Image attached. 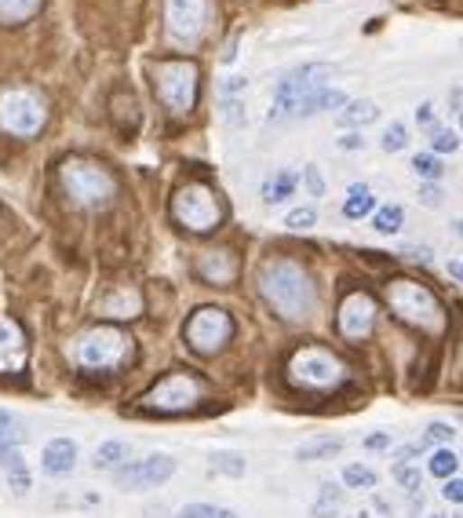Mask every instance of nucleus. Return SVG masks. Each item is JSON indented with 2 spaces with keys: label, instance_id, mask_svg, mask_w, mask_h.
I'll list each match as a JSON object with an SVG mask.
<instances>
[{
  "label": "nucleus",
  "instance_id": "nucleus-41",
  "mask_svg": "<svg viewBox=\"0 0 463 518\" xmlns=\"http://www.w3.org/2000/svg\"><path fill=\"white\" fill-rule=\"evenodd\" d=\"M427 435H431V439H438V442H449V439L456 435V427H449V423H431Z\"/></svg>",
  "mask_w": 463,
  "mask_h": 518
},
{
  "label": "nucleus",
  "instance_id": "nucleus-42",
  "mask_svg": "<svg viewBox=\"0 0 463 518\" xmlns=\"http://www.w3.org/2000/svg\"><path fill=\"white\" fill-rule=\"evenodd\" d=\"M420 201L434 208V205H441V190H438L434 183H431V187H420Z\"/></svg>",
  "mask_w": 463,
  "mask_h": 518
},
{
  "label": "nucleus",
  "instance_id": "nucleus-46",
  "mask_svg": "<svg viewBox=\"0 0 463 518\" xmlns=\"http://www.w3.org/2000/svg\"><path fill=\"white\" fill-rule=\"evenodd\" d=\"M12 489L23 496V493H30V478L23 475V471H15V478H12Z\"/></svg>",
  "mask_w": 463,
  "mask_h": 518
},
{
  "label": "nucleus",
  "instance_id": "nucleus-25",
  "mask_svg": "<svg viewBox=\"0 0 463 518\" xmlns=\"http://www.w3.org/2000/svg\"><path fill=\"white\" fill-rule=\"evenodd\" d=\"M339 504H343V489L329 482V486L321 489V496H318V504L310 507V514H314V518H336V511H339Z\"/></svg>",
  "mask_w": 463,
  "mask_h": 518
},
{
  "label": "nucleus",
  "instance_id": "nucleus-11",
  "mask_svg": "<svg viewBox=\"0 0 463 518\" xmlns=\"http://www.w3.org/2000/svg\"><path fill=\"white\" fill-rule=\"evenodd\" d=\"M48 121V106L41 96L26 92V88H15L0 99V128L8 135H19V139H33Z\"/></svg>",
  "mask_w": 463,
  "mask_h": 518
},
{
  "label": "nucleus",
  "instance_id": "nucleus-31",
  "mask_svg": "<svg viewBox=\"0 0 463 518\" xmlns=\"http://www.w3.org/2000/svg\"><path fill=\"white\" fill-rule=\"evenodd\" d=\"M412 171H416V176H423V180H441L445 164H441L434 153H416V157H412Z\"/></svg>",
  "mask_w": 463,
  "mask_h": 518
},
{
  "label": "nucleus",
  "instance_id": "nucleus-26",
  "mask_svg": "<svg viewBox=\"0 0 463 518\" xmlns=\"http://www.w3.org/2000/svg\"><path fill=\"white\" fill-rule=\"evenodd\" d=\"M343 449V442L339 439H314V442H307V446H300V460H325V457H336Z\"/></svg>",
  "mask_w": 463,
  "mask_h": 518
},
{
  "label": "nucleus",
  "instance_id": "nucleus-27",
  "mask_svg": "<svg viewBox=\"0 0 463 518\" xmlns=\"http://www.w3.org/2000/svg\"><path fill=\"white\" fill-rule=\"evenodd\" d=\"M343 482L350 489H376V471L368 464H347L343 467Z\"/></svg>",
  "mask_w": 463,
  "mask_h": 518
},
{
  "label": "nucleus",
  "instance_id": "nucleus-33",
  "mask_svg": "<svg viewBox=\"0 0 463 518\" xmlns=\"http://www.w3.org/2000/svg\"><path fill=\"white\" fill-rule=\"evenodd\" d=\"M380 146H384L387 153H398V150H405V146H409V132H405V125H398V121H394V125L384 132Z\"/></svg>",
  "mask_w": 463,
  "mask_h": 518
},
{
  "label": "nucleus",
  "instance_id": "nucleus-6",
  "mask_svg": "<svg viewBox=\"0 0 463 518\" xmlns=\"http://www.w3.org/2000/svg\"><path fill=\"white\" fill-rule=\"evenodd\" d=\"M157 99L168 106V114H190L198 103V66L194 62H161L153 73Z\"/></svg>",
  "mask_w": 463,
  "mask_h": 518
},
{
  "label": "nucleus",
  "instance_id": "nucleus-17",
  "mask_svg": "<svg viewBox=\"0 0 463 518\" xmlns=\"http://www.w3.org/2000/svg\"><path fill=\"white\" fill-rule=\"evenodd\" d=\"M41 467L48 475H69L77 467V442L69 439H55L44 446V457H41Z\"/></svg>",
  "mask_w": 463,
  "mask_h": 518
},
{
  "label": "nucleus",
  "instance_id": "nucleus-4",
  "mask_svg": "<svg viewBox=\"0 0 463 518\" xmlns=\"http://www.w3.org/2000/svg\"><path fill=\"white\" fill-rule=\"evenodd\" d=\"M73 358H77L80 369H91V373H117L132 358V339L121 328H110V325L91 328L77 339Z\"/></svg>",
  "mask_w": 463,
  "mask_h": 518
},
{
  "label": "nucleus",
  "instance_id": "nucleus-34",
  "mask_svg": "<svg viewBox=\"0 0 463 518\" xmlns=\"http://www.w3.org/2000/svg\"><path fill=\"white\" fill-rule=\"evenodd\" d=\"M212 471L245 475V457H237V453H216V457H212Z\"/></svg>",
  "mask_w": 463,
  "mask_h": 518
},
{
  "label": "nucleus",
  "instance_id": "nucleus-16",
  "mask_svg": "<svg viewBox=\"0 0 463 518\" xmlns=\"http://www.w3.org/2000/svg\"><path fill=\"white\" fill-rule=\"evenodd\" d=\"M26 365V339L12 321H0V373H15Z\"/></svg>",
  "mask_w": 463,
  "mask_h": 518
},
{
  "label": "nucleus",
  "instance_id": "nucleus-13",
  "mask_svg": "<svg viewBox=\"0 0 463 518\" xmlns=\"http://www.w3.org/2000/svg\"><path fill=\"white\" fill-rule=\"evenodd\" d=\"M171 471H175V460L164 457V453H153V457L121 464L114 478H117L121 489H153V486H164L171 478Z\"/></svg>",
  "mask_w": 463,
  "mask_h": 518
},
{
  "label": "nucleus",
  "instance_id": "nucleus-14",
  "mask_svg": "<svg viewBox=\"0 0 463 518\" xmlns=\"http://www.w3.org/2000/svg\"><path fill=\"white\" fill-rule=\"evenodd\" d=\"M376 325V300L368 292H350L339 307V332L347 339H365Z\"/></svg>",
  "mask_w": 463,
  "mask_h": 518
},
{
  "label": "nucleus",
  "instance_id": "nucleus-15",
  "mask_svg": "<svg viewBox=\"0 0 463 518\" xmlns=\"http://www.w3.org/2000/svg\"><path fill=\"white\" fill-rule=\"evenodd\" d=\"M198 274L208 282V285H230L237 278V259L234 252L227 248H208L201 259H198Z\"/></svg>",
  "mask_w": 463,
  "mask_h": 518
},
{
  "label": "nucleus",
  "instance_id": "nucleus-43",
  "mask_svg": "<svg viewBox=\"0 0 463 518\" xmlns=\"http://www.w3.org/2000/svg\"><path fill=\"white\" fill-rule=\"evenodd\" d=\"M405 255H412V259H420V264H431V248H423V245H409V248H402Z\"/></svg>",
  "mask_w": 463,
  "mask_h": 518
},
{
  "label": "nucleus",
  "instance_id": "nucleus-20",
  "mask_svg": "<svg viewBox=\"0 0 463 518\" xmlns=\"http://www.w3.org/2000/svg\"><path fill=\"white\" fill-rule=\"evenodd\" d=\"M373 208H376V194L368 190L365 183H357V187L347 190V201H343V216H347V219H361V216H368Z\"/></svg>",
  "mask_w": 463,
  "mask_h": 518
},
{
  "label": "nucleus",
  "instance_id": "nucleus-45",
  "mask_svg": "<svg viewBox=\"0 0 463 518\" xmlns=\"http://www.w3.org/2000/svg\"><path fill=\"white\" fill-rule=\"evenodd\" d=\"M343 150H365V135H339Z\"/></svg>",
  "mask_w": 463,
  "mask_h": 518
},
{
  "label": "nucleus",
  "instance_id": "nucleus-49",
  "mask_svg": "<svg viewBox=\"0 0 463 518\" xmlns=\"http://www.w3.org/2000/svg\"><path fill=\"white\" fill-rule=\"evenodd\" d=\"M449 274L459 282V274H463V267H459V259H452V264H449Z\"/></svg>",
  "mask_w": 463,
  "mask_h": 518
},
{
  "label": "nucleus",
  "instance_id": "nucleus-19",
  "mask_svg": "<svg viewBox=\"0 0 463 518\" xmlns=\"http://www.w3.org/2000/svg\"><path fill=\"white\" fill-rule=\"evenodd\" d=\"M343 103H347V92H343V88H321V92L307 96V99L296 106L292 117H314V114H321V110H336V106H343Z\"/></svg>",
  "mask_w": 463,
  "mask_h": 518
},
{
  "label": "nucleus",
  "instance_id": "nucleus-29",
  "mask_svg": "<svg viewBox=\"0 0 463 518\" xmlns=\"http://www.w3.org/2000/svg\"><path fill=\"white\" fill-rule=\"evenodd\" d=\"M431 475L434 478H456V471H459V457L452 453V449H438V453H431Z\"/></svg>",
  "mask_w": 463,
  "mask_h": 518
},
{
  "label": "nucleus",
  "instance_id": "nucleus-2",
  "mask_svg": "<svg viewBox=\"0 0 463 518\" xmlns=\"http://www.w3.org/2000/svg\"><path fill=\"white\" fill-rule=\"evenodd\" d=\"M59 180H62L66 194H69L77 205H88V208H99V205H106V201L117 194L114 171H106V168L96 164V161H80V157L62 161Z\"/></svg>",
  "mask_w": 463,
  "mask_h": 518
},
{
  "label": "nucleus",
  "instance_id": "nucleus-24",
  "mask_svg": "<svg viewBox=\"0 0 463 518\" xmlns=\"http://www.w3.org/2000/svg\"><path fill=\"white\" fill-rule=\"evenodd\" d=\"M132 457V449H128V442H103L99 446V453H96V467H121L125 460Z\"/></svg>",
  "mask_w": 463,
  "mask_h": 518
},
{
  "label": "nucleus",
  "instance_id": "nucleus-47",
  "mask_svg": "<svg viewBox=\"0 0 463 518\" xmlns=\"http://www.w3.org/2000/svg\"><path fill=\"white\" fill-rule=\"evenodd\" d=\"M420 457V446H405L402 453H398V464H412Z\"/></svg>",
  "mask_w": 463,
  "mask_h": 518
},
{
  "label": "nucleus",
  "instance_id": "nucleus-1",
  "mask_svg": "<svg viewBox=\"0 0 463 518\" xmlns=\"http://www.w3.org/2000/svg\"><path fill=\"white\" fill-rule=\"evenodd\" d=\"M259 292L285 321H307L318 307V289L310 274L292 259H266L259 271Z\"/></svg>",
  "mask_w": 463,
  "mask_h": 518
},
{
  "label": "nucleus",
  "instance_id": "nucleus-32",
  "mask_svg": "<svg viewBox=\"0 0 463 518\" xmlns=\"http://www.w3.org/2000/svg\"><path fill=\"white\" fill-rule=\"evenodd\" d=\"M182 518H237L230 507H216V504H187Z\"/></svg>",
  "mask_w": 463,
  "mask_h": 518
},
{
  "label": "nucleus",
  "instance_id": "nucleus-22",
  "mask_svg": "<svg viewBox=\"0 0 463 518\" xmlns=\"http://www.w3.org/2000/svg\"><path fill=\"white\" fill-rule=\"evenodd\" d=\"M37 12H41V0H0V23L5 26H19Z\"/></svg>",
  "mask_w": 463,
  "mask_h": 518
},
{
  "label": "nucleus",
  "instance_id": "nucleus-36",
  "mask_svg": "<svg viewBox=\"0 0 463 518\" xmlns=\"http://www.w3.org/2000/svg\"><path fill=\"white\" fill-rule=\"evenodd\" d=\"M431 143H434V150H438V153H456V150H459V135H456V132H449V128H434Z\"/></svg>",
  "mask_w": 463,
  "mask_h": 518
},
{
  "label": "nucleus",
  "instance_id": "nucleus-9",
  "mask_svg": "<svg viewBox=\"0 0 463 518\" xmlns=\"http://www.w3.org/2000/svg\"><path fill=\"white\" fill-rule=\"evenodd\" d=\"M347 376L343 362L321 347H303L300 355H292L289 362V380L296 387H310V391H329V387H339Z\"/></svg>",
  "mask_w": 463,
  "mask_h": 518
},
{
  "label": "nucleus",
  "instance_id": "nucleus-5",
  "mask_svg": "<svg viewBox=\"0 0 463 518\" xmlns=\"http://www.w3.org/2000/svg\"><path fill=\"white\" fill-rule=\"evenodd\" d=\"M171 216L179 227H187L194 234H208L223 223V205L205 183H187L171 198Z\"/></svg>",
  "mask_w": 463,
  "mask_h": 518
},
{
  "label": "nucleus",
  "instance_id": "nucleus-30",
  "mask_svg": "<svg viewBox=\"0 0 463 518\" xmlns=\"http://www.w3.org/2000/svg\"><path fill=\"white\" fill-rule=\"evenodd\" d=\"M23 439H26V430L15 423V416L0 409V446H19Z\"/></svg>",
  "mask_w": 463,
  "mask_h": 518
},
{
  "label": "nucleus",
  "instance_id": "nucleus-10",
  "mask_svg": "<svg viewBox=\"0 0 463 518\" xmlns=\"http://www.w3.org/2000/svg\"><path fill=\"white\" fill-rule=\"evenodd\" d=\"M201 398H205V387H201L198 376H190V373H168L164 380H157L146 391L143 409H150V412H187Z\"/></svg>",
  "mask_w": 463,
  "mask_h": 518
},
{
  "label": "nucleus",
  "instance_id": "nucleus-28",
  "mask_svg": "<svg viewBox=\"0 0 463 518\" xmlns=\"http://www.w3.org/2000/svg\"><path fill=\"white\" fill-rule=\"evenodd\" d=\"M402 223H405V212H402V205H384V208H376V219H373V227H376L380 234H398V230H402Z\"/></svg>",
  "mask_w": 463,
  "mask_h": 518
},
{
  "label": "nucleus",
  "instance_id": "nucleus-50",
  "mask_svg": "<svg viewBox=\"0 0 463 518\" xmlns=\"http://www.w3.org/2000/svg\"><path fill=\"white\" fill-rule=\"evenodd\" d=\"M350 518H368V514H365V511H357V514H350Z\"/></svg>",
  "mask_w": 463,
  "mask_h": 518
},
{
  "label": "nucleus",
  "instance_id": "nucleus-51",
  "mask_svg": "<svg viewBox=\"0 0 463 518\" xmlns=\"http://www.w3.org/2000/svg\"><path fill=\"white\" fill-rule=\"evenodd\" d=\"M431 518H445V514H431Z\"/></svg>",
  "mask_w": 463,
  "mask_h": 518
},
{
  "label": "nucleus",
  "instance_id": "nucleus-18",
  "mask_svg": "<svg viewBox=\"0 0 463 518\" xmlns=\"http://www.w3.org/2000/svg\"><path fill=\"white\" fill-rule=\"evenodd\" d=\"M143 310V300L135 289H114L99 300V314L103 318H135Z\"/></svg>",
  "mask_w": 463,
  "mask_h": 518
},
{
  "label": "nucleus",
  "instance_id": "nucleus-44",
  "mask_svg": "<svg viewBox=\"0 0 463 518\" xmlns=\"http://www.w3.org/2000/svg\"><path fill=\"white\" fill-rule=\"evenodd\" d=\"M365 446L368 449H391V435H368Z\"/></svg>",
  "mask_w": 463,
  "mask_h": 518
},
{
  "label": "nucleus",
  "instance_id": "nucleus-35",
  "mask_svg": "<svg viewBox=\"0 0 463 518\" xmlns=\"http://www.w3.org/2000/svg\"><path fill=\"white\" fill-rule=\"evenodd\" d=\"M394 478L402 482V489H405V493H416V489L423 486L420 467H409V464H394Z\"/></svg>",
  "mask_w": 463,
  "mask_h": 518
},
{
  "label": "nucleus",
  "instance_id": "nucleus-7",
  "mask_svg": "<svg viewBox=\"0 0 463 518\" xmlns=\"http://www.w3.org/2000/svg\"><path fill=\"white\" fill-rule=\"evenodd\" d=\"M329 77H332V66H325V62H310V66H300L296 73H289L282 84H277V92H273L270 121L292 117V114H296V106H300L307 96H314V92L329 88Z\"/></svg>",
  "mask_w": 463,
  "mask_h": 518
},
{
  "label": "nucleus",
  "instance_id": "nucleus-40",
  "mask_svg": "<svg viewBox=\"0 0 463 518\" xmlns=\"http://www.w3.org/2000/svg\"><path fill=\"white\" fill-rule=\"evenodd\" d=\"M441 496H445L449 504H459V500H463V489H459V478H445V486H441Z\"/></svg>",
  "mask_w": 463,
  "mask_h": 518
},
{
  "label": "nucleus",
  "instance_id": "nucleus-21",
  "mask_svg": "<svg viewBox=\"0 0 463 518\" xmlns=\"http://www.w3.org/2000/svg\"><path fill=\"white\" fill-rule=\"evenodd\" d=\"M380 117V106L368 103V99H357V103H343L339 110V125L343 128H354V125H373Z\"/></svg>",
  "mask_w": 463,
  "mask_h": 518
},
{
  "label": "nucleus",
  "instance_id": "nucleus-39",
  "mask_svg": "<svg viewBox=\"0 0 463 518\" xmlns=\"http://www.w3.org/2000/svg\"><path fill=\"white\" fill-rule=\"evenodd\" d=\"M303 180H307V187H310V194H325V180H321V171H318V164H307L303 168Z\"/></svg>",
  "mask_w": 463,
  "mask_h": 518
},
{
  "label": "nucleus",
  "instance_id": "nucleus-48",
  "mask_svg": "<svg viewBox=\"0 0 463 518\" xmlns=\"http://www.w3.org/2000/svg\"><path fill=\"white\" fill-rule=\"evenodd\" d=\"M431 117H434V110H431V106L423 103V106L416 110V121H420V125H431Z\"/></svg>",
  "mask_w": 463,
  "mask_h": 518
},
{
  "label": "nucleus",
  "instance_id": "nucleus-38",
  "mask_svg": "<svg viewBox=\"0 0 463 518\" xmlns=\"http://www.w3.org/2000/svg\"><path fill=\"white\" fill-rule=\"evenodd\" d=\"M0 467L8 471H23V453L15 446H0Z\"/></svg>",
  "mask_w": 463,
  "mask_h": 518
},
{
  "label": "nucleus",
  "instance_id": "nucleus-37",
  "mask_svg": "<svg viewBox=\"0 0 463 518\" xmlns=\"http://www.w3.org/2000/svg\"><path fill=\"white\" fill-rule=\"evenodd\" d=\"M292 230H310L314 223H318V212L307 205V208H296V212H289V219H285Z\"/></svg>",
  "mask_w": 463,
  "mask_h": 518
},
{
  "label": "nucleus",
  "instance_id": "nucleus-23",
  "mask_svg": "<svg viewBox=\"0 0 463 518\" xmlns=\"http://www.w3.org/2000/svg\"><path fill=\"white\" fill-rule=\"evenodd\" d=\"M292 190H296V176H292V171H277V176H270L263 183V201L266 205H282V201H289Z\"/></svg>",
  "mask_w": 463,
  "mask_h": 518
},
{
  "label": "nucleus",
  "instance_id": "nucleus-3",
  "mask_svg": "<svg viewBox=\"0 0 463 518\" xmlns=\"http://www.w3.org/2000/svg\"><path fill=\"white\" fill-rule=\"evenodd\" d=\"M387 303H391V310H394L402 321H409V325H416V328H423V332H441V328H445V310H441V303H438L434 292H431L427 285H420V282H409V278L391 282V285H387Z\"/></svg>",
  "mask_w": 463,
  "mask_h": 518
},
{
  "label": "nucleus",
  "instance_id": "nucleus-12",
  "mask_svg": "<svg viewBox=\"0 0 463 518\" xmlns=\"http://www.w3.org/2000/svg\"><path fill=\"white\" fill-rule=\"evenodd\" d=\"M208 23L205 0H168V33L179 44H198Z\"/></svg>",
  "mask_w": 463,
  "mask_h": 518
},
{
  "label": "nucleus",
  "instance_id": "nucleus-8",
  "mask_svg": "<svg viewBox=\"0 0 463 518\" xmlns=\"http://www.w3.org/2000/svg\"><path fill=\"white\" fill-rule=\"evenodd\" d=\"M182 336H187L190 351L212 358V355H219L227 343L234 339V318H230L223 307H201V310L190 314V321H187V328H182Z\"/></svg>",
  "mask_w": 463,
  "mask_h": 518
}]
</instances>
